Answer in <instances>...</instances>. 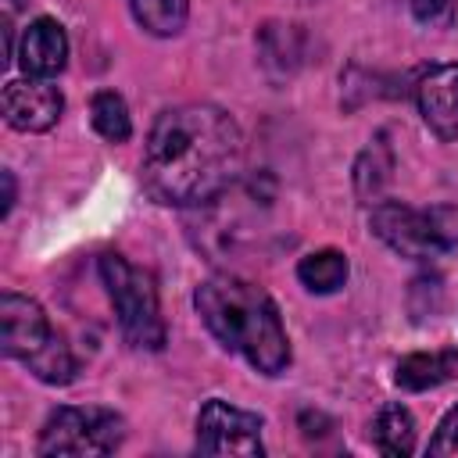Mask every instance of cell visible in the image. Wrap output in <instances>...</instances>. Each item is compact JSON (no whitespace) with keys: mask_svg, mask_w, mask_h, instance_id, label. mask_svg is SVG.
<instances>
[{"mask_svg":"<svg viewBox=\"0 0 458 458\" xmlns=\"http://www.w3.org/2000/svg\"><path fill=\"white\" fill-rule=\"evenodd\" d=\"M89 114H93V129L107 140V143H125L132 136V118H129V107L125 100L114 93V89H100L89 104Z\"/></svg>","mask_w":458,"mask_h":458,"instance_id":"obj_17","label":"cell"},{"mask_svg":"<svg viewBox=\"0 0 458 458\" xmlns=\"http://www.w3.org/2000/svg\"><path fill=\"white\" fill-rule=\"evenodd\" d=\"M258 57L261 64L283 79V75H293L304 50H301V32L297 25H279V21H268L261 32H258Z\"/></svg>","mask_w":458,"mask_h":458,"instance_id":"obj_13","label":"cell"},{"mask_svg":"<svg viewBox=\"0 0 458 458\" xmlns=\"http://www.w3.org/2000/svg\"><path fill=\"white\" fill-rule=\"evenodd\" d=\"M419 114L437 140H458V64H433L415 82Z\"/></svg>","mask_w":458,"mask_h":458,"instance_id":"obj_9","label":"cell"},{"mask_svg":"<svg viewBox=\"0 0 458 458\" xmlns=\"http://www.w3.org/2000/svg\"><path fill=\"white\" fill-rule=\"evenodd\" d=\"M0 347L7 358L21 361L39 383H50V386H64L79 372L75 354L54 333L47 311L32 297L11 293V290L0 297Z\"/></svg>","mask_w":458,"mask_h":458,"instance_id":"obj_3","label":"cell"},{"mask_svg":"<svg viewBox=\"0 0 458 458\" xmlns=\"http://www.w3.org/2000/svg\"><path fill=\"white\" fill-rule=\"evenodd\" d=\"M132 18L140 21V29H147L150 36H175L186 25L190 14V0H129Z\"/></svg>","mask_w":458,"mask_h":458,"instance_id":"obj_16","label":"cell"},{"mask_svg":"<svg viewBox=\"0 0 458 458\" xmlns=\"http://www.w3.org/2000/svg\"><path fill=\"white\" fill-rule=\"evenodd\" d=\"M197 451L200 454H243L254 458L265 451L261 444V419L243 411L229 401H204L197 415Z\"/></svg>","mask_w":458,"mask_h":458,"instance_id":"obj_6","label":"cell"},{"mask_svg":"<svg viewBox=\"0 0 458 458\" xmlns=\"http://www.w3.org/2000/svg\"><path fill=\"white\" fill-rule=\"evenodd\" d=\"M100 279L107 286V297L118 315V329L129 347L136 351H161L165 347V318L157 304V286L150 272L129 265L122 254L100 258Z\"/></svg>","mask_w":458,"mask_h":458,"instance_id":"obj_4","label":"cell"},{"mask_svg":"<svg viewBox=\"0 0 458 458\" xmlns=\"http://www.w3.org/2000/svg\"><path fill=\"white\" fill-rule=\"evenodd\" d=\"M197 315L208 333L225 347L247 358L261 376H279L290 365V340L279 318L276 301L250 279L211 276L193 293Z\"/></svg>","mask_w":458,"mask_h":458,"instance_id":"obj_2","label":"cell"},{"mask_svg":"<svg viewBox=\"0 0 458 458\" xmlns=\"http://www.w3.org/2000/svg\"><path fill=\"white\" fill-rule=\"evenodd\" d=\"M429 454H458V404L440 419V426L429 440Z\"/></svg>","mask_w":458,"mask_h":458,"instance_id":"obj_20","label":"cell"},{"mask_svg":"<svg viewBox=\"0 0 458 458\" xmlns=\"http://www.w3.org/2000/svg\"><path fill=\"white\" fill-rule=\"evenodd\" d=\"M347 254L333 250V247H322V250H311L297 261V279L304 290L311 293H336L344 283H347Z\"/></svg>","mask_w":458,"mask_h":458,"instance_id":"obj_14","label":"cell"},{"mask_svg":"<svg viewBox=\"0 0 458 458\" xmlns=\"http://www.w3.org/2000/svg\"><path fill=\"white\" fill-rule=\"evenodd\" d=\"M125 440V422L118 411L100 404H64L54 408L39 429L36 454H111Z\"/></svg>","mask_w":458,"mask_h":458,"instance_id":"obj_5","label":"cell"},{"mask_svg":"<svg viewBox=\"0 0 458 458\" xmlns=\"http://www.w3.org/2000/svg\"><path fill=\"white\" fill-rule=\"evenodd\" d=\"M0 179H4V204H0V218H7V215H11V208H14V175H11V172H0Z\"/></svg>","mask_w":458,"mask_h":458,"instance_id":"obj_21","label":"cell"},{"mask_svg":"<svg viewBox=\"0 0 458 458\" xmlns=\"http://www.w3.org/2000/svg\"><path fill=\"white\" fill-rule=\"evenodd\" d=\"M411 14L429 29H447L454 21V0H411Z\"/></svg>","mask_w":458,"mask_h":458,"instance_id":"obj_18","label":"cell"},{"mask_svg":"<svg viewBox=\"0 0 458 458\" xmlns=\"http://www.w3.org/2000/svg\"><path fill=\"white\" fill-rule=\"evenodd\" d=\"M64 111V97L50 79H14L4 86V118L18 132H47Z\"/></svg>","mask_w":458,"mask_h":458,"instance_id":"obj_8","label":"cell"},{"mask_svg":"<svg viewBox=\"0 0 458 458\" xmlns=\"http://www.w3.org/2000/svg\"><path fill=\"white\" fill-rule=\"evenodd\" d=\"M429 222H433L437 240L444 243V250L458 243V208H454V204H437V208H429Z\"/></svg>","mask_w":458,"mask_h":458,"instance_id":"obj_19","label":"cell"},{"mask_svg":"<svg viewBox=\"0 0 458 458\" xmlns=\"http://www.w3.org/2000/svg\"><path fill=\"white\" fill-rule=\"evenodd\" d=\"M18 61L25 68V75L32 79H50L64 68L68 61V36L54 18H36L25 25L21 39H18Z\"/></svg>","mask_w":458,"mask_h":458,"instance_id":"obj_10","label":"cell"},{"mask_svg":"<svg viewBox=\"0 0 458 458\" xmlns=\"http://www.w3.org/2000/svg\"><path fill=\"white\" fill-rule=\"evenodd\" d=\"M369 225H372V233H376L390 250H397L401 258L429 261V258L444 254V243H440L437 233H433L429 211L408 208V204H401V200H376Z\"/></svg>","mask_w":458,"mask_h":458,"instance_id":"obj_7","label":"cell"},{"mask_svg":"<svg viewBox=\"0 0 458 458\" xmlns=\"http://www.w3.org/2000/svg\"><path fill=\"white\" fill-rule=\"evenodd\" d=\"M243 168V132L215 104H179L154 118L143 147V190L157 204L200 208L222 197Z\"/></svg>","mask_w":458,"mask_h":458,"instance_id":"obj_1","label":"cell"},{"mask_svg":"<svg viewBox=\"0 0 458 458\" xmlns=\"http://www.w3.org/2000/svg\"><path fill=\"white\" fill-rule=\"evenodd\" d=\"M372 444L390 458L411 454L415 451V415L404 404H383L372 422Z\"/></svg>","mask_w":458,"mask_h":458,"instance_id":"obj_15","label":"cell"},{"mask_svg":"<svg viewBox=\"0 0 458 458\" xmlns=\"http://www.w3.org/2000/svg\"><path fill=\"white\" fill-rule=\"evenodd\" d=\"M394 175V147L386 132H376V140H369V147L358 154L354 161V193L365 204L383 200V190Z\"/></svg>","mask_w":458,"mask_h":458,"instance_id":"obj_12","label":"cell"},{"mask_svg":"<svg viewBox=\"0 0 458 458\" xmlns=\"http://www.w3.org/2000/svg\"><path fill=\"white\" fill-rule=\"evenodd\" d=\"M458 372V351L454 347H444V351H415V354H404L397 361V386L401 390H429V386H440L447 383L451 376Z\"/></svg>","mask_w":458,"mask_h":458,"instance_id":"obj_11","label":"cell"}]
</instances>
